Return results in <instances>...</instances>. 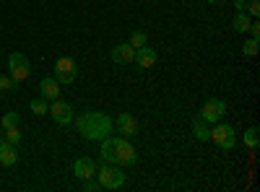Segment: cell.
<instances>
[{"label": "cell", "instance_id": "obj_1", "mask_svg": "<svg viewBox=\"0 0 260 192\" xmlns=\"http://www.w3.org/2000/svg\"><path fill=\"white\" fill-rule=\"evenodd\" d=\"M102 161L117 164V166H133L138 161V153L130 138H104L102 140Z\"/></svg>", "mask_w": 260, "mask_h": 192}, {"label": "cell", "instance_id": "obj_2", "mask_svg": "<svg viewBox=\"0 0 260 192\" xmlns=\"http://www.w3.org/2000/svg\"><path fill=\"white\" fill-rule=\"evenodd\" d=\"M78 133L86 140H104L112 133V120L104 112H83L78 117Z\"/></svg>", "mask_w": 260, "mask_h": 192}, {"label": "cell", "instance_id": "obj_3", "mask_svg": "<svg viewBox=\"0 0 260 192\" xmlns=\"http://www.w3.org/2000/svg\"><path fill=\"white\" fill-rule=\"evenodd\" d=\"M96 177H99V187H102V189H120V187L125 184L122 169H120V166H112V164L99 166V169H96Z\"/></svg>", "mask_w": 260, "mask_h": 192}, {"label": "cell", "instance_id": "obj_4", "mask_svg": "<svg viewBox=\"0 0 260 192\" xmlns=\"http://www.w3.org/2000/svg\"><path fill=\"white\" fill-rule=\"evenodd\" d=\"M78 78V62L73 57H57L55 60V81L57 83H65V86H71V83Z\"/></svg>", "mask_w": 260, "mask_h": 192}, {"label": "cell", "instance_id": "obj_5", "mask_svg": "<svg viewBox=\"0 0 260 192\" xmlns=\"http://www.w3.org/2000/svg\"><path fill=\"white\" fill-rule=\"evenodd\" d=\"M8 75L16 81V83H21V81H26L29 75H31V65H29V57L24 55V52H11V57H8Z\"/></svg>", "mask_w": 260, "mask_h": 192}, {"label": "cell", "instance_id": "obj_6", "mask_svg": "<svg viewBox=\"0 0 260 192\" xmlns=\"http://www.w3.org/2000/svg\"><path fill=\"white\" fill-rule=\"evenodd\" d=\"M211 140L219 148H224V151H232V148L237 145V133H234L232 125H216L211 130Z\"/></svg>", "mask_w": 260, "mask_h": 192}, {"label": "cell", "instance_id": "obj_7", "mask_svg": "<svg viewBox=\"0 0 260 192\" xmlns=\"http://www.w3.org/2000/svg\"><path fill=\"white\" fill-rule=\"evenodd\" d=\"M224 114H226V101H221V99H208L201 109V117L206 122H219Z\"/></svg>", "mask_w": 260, "mask_h": 192}, {"label": "cell", "instance_id": "obj_8", "mask_svg": "<svg viewBox=\"0 0 260 192\" xmlns=\"http://www.w3.org/2000/svg\"><path fill=\"white\" fill-rule=\"evenodd\" d=\"M47 114H52V120H55L57 125H71V122H73V106H71L68 101L55 99V101L50 104V112H47Z\"/></svg>", "mask_w": 260, "mask_h": 192}, {"label": "cell", "instance_id": "obj_9", "mask_svg": "<svg viewBox=\"0 0 260 192\" xmlns=\"http://www.w3.org/2000/svg\"><path fill=\"white\" fill-rule=\"evenodd\" d=\"M117 130H120L122 138H136L141 133V125H138V120L130 114V112H122L117 117Z\"/></svg>", "mask_w": 260, "mask_h": 192}, {"label": "cell", "instance_id": "obj_10", "mask_svg": "<svg viewBox=\"0 0 260 192\" xmlns=\"http://www.w3.org/2000/svg\"><path fill=\"white\" fill-rule=\"evenodd\" d=\"M96 161L94 159H89V156H83V159H78L76 164H73V172H76V177L81 179V182H86V179H94L96 177Z\"/></svg>", "mask_w": 260, "mask_h": 192}, {"label": "cell", "instance_id": "obj_11", "mask_svg": "<svg viewBox=\"0 0 260 192\" xmlns=\"http://www.w3.org/2000/svg\"><path fill=\"white\" fill-rule=\"evenodd\" d=\"M133 60L141 65V70H148V68H154V65H156L159 55H156V50H154V47L143 45V47H138V50H136V57H133Z\"/></svg>", "mask_w": 260, "mask_h": 192}, {"label": "cell", "instance_id": "obj_12", "mask_svg": "<svg viewBox=\"0 0 260 192\" xmlns=\"http://www.w3.org/2000/svg\"><path fill=\"white\" fill-rule=\"evenodd\" d=\"M110 57H112V62H117V65H127V62H133L136 50L130 47L127 42H122V45H115V47L110 50Z\"/></svg>", "mask_w": 260, "mask_h": 192}, {"label": "cell", "instance_id": "obj_13", "mask_svg": "<svg viewBox=\"0 0 260 192\" xmlns=\"http://www.w3.org/2000/svg\"><path fill=\"white\" fill-rule=\"evenodd\" d=\"M18 161V151H16V145L13 143H8L6 138L0 140V164L3 166H13Z\"/></svg>", "mask_w": 260, "mask_h": 192}, {"label": "cell", "instance_id": "obj_14", "mask_svg": "<svg viewBox=\"0 0 260 192\" xmlns=\"http://www.w3.org/2000/svg\"><path fill=\"white\" fill-rule=\"evenodd\" d=\"M39 94L45 96V99H50V101L60 99V83H57L55 78H42V83H39Z\"/></svg>", "mask_w": 260, "mask_h": 192}, {"label": "cell", "instance_id": "obj_15", "mask_svg": "<svg viewBox=\"0 0 260 192\" xmlns=\"http://www.w3.org/2000/svg\"><path fill=\"white\" fill-rule=\"evenodd\" d=\"M192 135H195V140H201V143H206V140H211V130H208V122L198 114L192 120Z\"/></svg>", "mask_w": 260, "mask_h": 192}, {"label": "cell", "instance_id": "obj_16", "mask_svg": "<svg viewBox=\"0 0 260 192\" xmlns=\"http://www.w3.org/2000/svg\"><path fill=\"white\" fill-rule=\"evenodd\" d=\"M250 24H252V18H250V13H247V11L234 13V18H232V26H234V31H240V34H247Z\"/></svg>", "mask_w": 260, "mask_h": 192}, {"label": "cell", "instance_id": "obj_17", "mask_svg": "<svg viewBox=\"0 0 260 192\" xmlns=\"http://www.w3.org/2000/svg\"><path fill=\"white\" fill-rule=\"evenodd\" d=\"M133 50H138V47H143V45H148V36H146V31L143 29H136L133 34H130V42H127Z\"/></svg>", "mask_w": 260, "mask_h": 192}, {"label": "cell", "instance_id": "obj_18", "mask_svg": "<svg viewBox=\"0 0 260 192\" xmlns=\"http://www.w3.org/2000/svg\"><path fill=\"white\" fill-rule=\"evenodd\" d=\"M31 112H34L37 117L47 114V112H50V104H47V99H45V96H42V99H34V101H31Z\"/></svg>", "mask_w": 260, "mask_h": 192}, {"label": "cell", "instance_id": "obj_19", "mask_svg": "<svg viewBox=\"0 0 260 192\" xmlns=\"http://www.w3.org/2000/svg\"><path fill=\"white\" fill-rule=\"evenodd\" d=\"M257 133H260V130H257V127H250V130L245 133V145L250 148V151H252V153L257 151Z\"/></svg>", "mask_w": 260, "mask_h": 192}, {"label": "cell", "instance_id": "obj_20", "mask_svg": "<svg viewBox=\"0 0 260 192\" xmlns=\"http://www.w3.org/2000/svg\"><path fill=\"white\" fill-rule=\"evenodd\" d=\"M257 47H260V39H252V36H250L245 45H242V52H245L247 57H255V55H257Z\"/></svg>", "mask_w": 260, "mask_h": 192}, {"label": "cell", "instance_id": "obj_21", "mask_svg": "<svg viewBox=\"0 0 260 192\" xmlns=\"http://www.w3.org/2000/svg\"><path fill=\"white\" fill-rule=\"evenodd\" d=\"M16 89H18V83H16L11 75H0V91L11 94V91H16Z\"/></svg>", "mask_w": 260, "mask_h": 192}, {"label": "cell", "instance_id": "obj_22", "mask_svg": "<svg viewBox=\"0 0 260 192\" xmlns=\"http://www.w3.org/2000/svg\"><path fill=\"white\" fill-rule=\"evenodd\" d=\"M18 122H21V114L18 112H6L3 120H0V125H3V127H16Z\"/></svg>", "mask_w": 260, "mask_h": 192}, {"label": "cell", "instance_id": "obj_23", "mask_svg": "<svg viewBox=\"0 0 260 192\" xmlns=\"http://www.w3.org/2000/svg\"><path fill=\"white\" fill-rule=\"evenodd\" d=\"M6 140H8V143H13V145H18V143H21L18 125H16V127H6Z\"/></svg>", "mask_w": 260, "mask_h": 192}, {"label": "cell", "instance_id": "obj_24", "mask_svg": "<svg viewBox=\"0 0 260 192\" xmlns=\"http://www.w3.org/2000/svg\"><path fill=\"white\" fill-rule=\"evenodd\" d=\"M247 13H250L252 18L260 16V0H250V3H247Z\"/></svg>", "mask_w": 260, "mask_h": 192}, {"label": "cell", "instance_id": "obj_25", "mask_svg": "<svg viewBox=\"0 0 260 192\" xmlns=\"http://www.w3.org/2000/svg\"><path fill=\"white\" fill-rule=\"evenodd\" d=\"M247 34H250L252 39H260V24H257V21H252V24H250V29H247Z\"/></svg>", "mask_w": 260, "mask_h": 192}, {"label": "cell", "instance_id": "obj_26", "mask_svg": "<svg viewBox=\"0 0 260 192\" xmlns=\"http://www.w3.org/2000/svg\"><path fill=\"white\" fill-rule=\"evenodd\" d=\"M83 189H86V192H96V189H99V182H94V179H86V182H83Z\"/></svg>", "mask_w": 260, "mask_h": 192}, {"label": "cell", "instance_id": "obj_27", "mask_svg": "<svg viewBox=\"0 0 260 192\" xmlns=\"http://www.w3.org/2000/svg\"><path fill=\"white\" fill-rule=\"evenodd\" d=\"M234 8H237V13H240V11H247V3H245V0H234Z\"/></svg>", "mask_w": 260, "mask_h": 192}, {"label": "cell", "instance_id": "obj_28", "mask_svg": "<svg viewBox=\"0 0 260 192\" xmlns=\"http://www.w3.org/2000/svg\"><path fill=\"white\" fill-rule=\"evenodd\" d=\"M221 3V0H211V6H219Z\"/></svg>", "mask_w": 260, "mask_h": 192}, {"label": "cell", "instance_id": "obj_29", "mask_svg": "<svg viewBox=\"0 0 260 192\" xmlns=\"http://www.w3.org/2000/svg\"><path fill=\"white\" fill-rule=\"evenodd\" d=\"M0 133H3V125H0Z\"/></svg>", "mask_w": 260, "mask_h": 192}]
</instances>
